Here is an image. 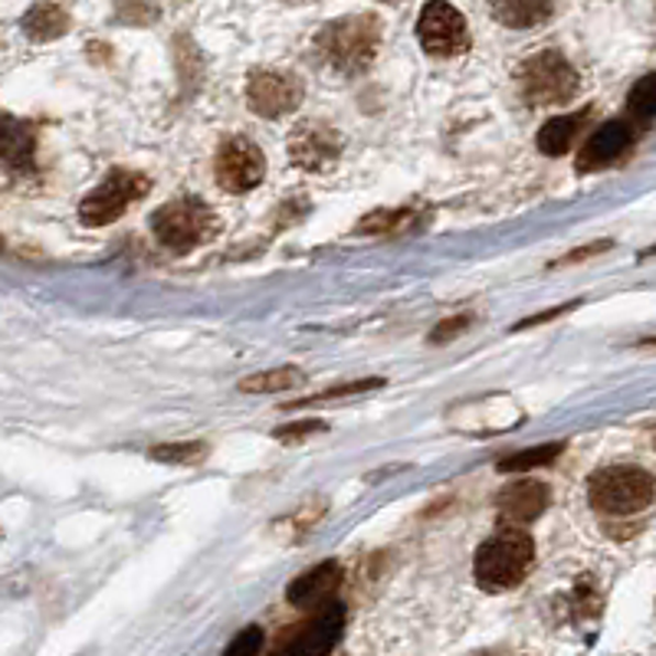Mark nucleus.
Masks as SVG:
<instances>
[{"label": "nucleus", "mask_w": 656, "mask_h": 656, "mask_svg": "<svg viewBox=\"0 0 656 656\" xmlns=\"http://www.w3.org/2000/svg\"><path fill=\"white\" fill-rule=\"evenodd\" d=\"M388 3H398V0H388Z\"/></svg>", "instance_id": "obj_31"}, {"label": "nucleus", "mask_w": 656, "mask_h": 656, "mask_svg": "<svg viewBox=\"0 0 656 656\" xmlns=\"http://www.w3.org/2000/svg\"><path fill=\"white\" fill-rule=\"evenodd\" d=\"M69 30V13L56 3H36L23 16V33L36 43H49Z\"/></svg>", "instance_id": "obj_18"}, {"label": "nucleus", "mask_w": 656, "mask_h": 656, "mask_svg": "<svg viewBox=\"0 0 656 656\" xmlns=\"http://www.w3.org/2000/svg\"><path fill=\"white\" fill-rule=\"evenodd\" d=\"M148 456L158 463H201L208 456V443H168L148 449Z\"/></svg>", "instance_id": "obj_22"}, {"label": "nucleus", "mask_w": 656, "mask_h": 656, "mask_svg": "<svg viewBox=\"0 0 656 656\" xmlns=\"http://www.w3.org/2000/svg\"><path fill=\"white\" fill-rule=\"evenodd\" d=\"M469 325H472V319H469V315H453V319H446V322H440L437 329H434V332H431V335H427V338H431V342H434V345H443V342H449V338H456V335H459V332H466V329H469Z\"/></svg>", "instance_id": "obj_27"}, {"label": "nucleus", "mask_w": 656, "mask_h": 656, "mask_svg": "<svg viewBox=\"0 0 656 656\" xmlns=\"http://www.w3.org/2000/svg\"><path fill=\"white\" fill-rule=\"evenodd\" d=\"M532 562H535L532 535L519 529H502L499 535L479 545L472 575H476V585L486 591H509L529 575Z\"/></svg>", "instance_id": "obj_2"}, {"label": "nucleus", "mask_w": 656, "mask_h": 656, "mask_svg": "<svg viewBox=\"0 0 656 656\" xmlns=\"http://www.w3.org/2000/svg\"><path fill=\"white\" fill-rule=\"evenodd\" d=\"M338 581H342V565H338V562H322V565L309 568L305 575H299V578L289 585L286 598H289L292 608L315 611V608H322V604L332 601Z\"/></svg>", "instance_id": "obj_14"}, {"label": "nucleus", "mask_w": 656, "mask_h": 656, "mask_svg": "<svg viewBox=\"0 0 656 656\" xmlns=\"http://www.w3.org/2000/svg\"><path fill=\"white\" fill-rule=\"evenodd\" d=\"M492 16L509 30H532L555 13V0H489Z\"/></svg>", "instance_id": "obj_16"}, {"label": "nucleus", "mask_w": 656, "mask_h": 656, "mask_svg": "<svg viewBox=\"0 0 656 656\" xmlns=\"http://www.w3.org/2000/svg\"><path fill=\"white\" fill-rule=\"evenodd\" d=\"M36 158V132L33 125L0 115V165L10 171H30Z\"/></svg>", "instance_id": "obj_15"}, {"label": "nucleus", "mask_w": 656, "mask_h": 656, "mask_svg": "<svg viewBox=\"0 0 656 656\" xmlns=\"http://www.w3.org/2000/svg\"><path fill=\"white\" fill-rule=\"evenodd\" d=\"M345 634V604L329 601L322 608L312 611L309 621H302L299 627H289L273 656H329Z\"/></svg>", "instance_id": "obj_6"}, {"label": "nucleus", "mask_w": 656, "mask_h": 656, "mask_svg": "<svg viewBox=\"0 0 656 656\" xmlns=\"http://www.w3.org/2000/svg\"><path fill=\"white\" fill-rule=\"evenodd\" d=\"M654 476L641 466H604L588 482V499L604 515H637L654 502Z\"/></svg>", "instance_id": "obj_3"}, {"label": "nucleus", "mask_w": 656, "mask_h": 656, "mask_svg": "<svg viewBox=\"0 0 656 656\" xmlns=\"http://www.w3.org/2000/svg\"><path fill=\"white\" fill-rule=\"evenodd\" d=\"M148 191V178L138 171H112L82 204H79V218L86 226H105L112 220H119L138 198H145Z\"/></svg>", "instance_id": "obj_7"}, {"label": "nucleus", "mask_w": 656, "mask_h": 656, "mask_svg": "<svg viewBox=\"0 0 656 656\" xmlns=\"http://www.w3.org/2000/svg\"><path fill=\"white\" fill-rule=\"evenodd\" d=\"M585 119H588V109H585V112H575V115H555V119H548V122L538 129V152L548 155V158L565 155V152L575 145V138H578Z\"/></svg>", "instance_id": "obj_17"}, {"label": "nucleus", "mask_w": 656, "mask_h": 656, "mask_svg": "<svg viewBox=\"0 0 656 656\" xmlns=\"http://www.w3.org/2000/svg\"><path fill=\"white\" fill-rule=\"evenodd\" d=\"M325 431V421H302V424H289V427H279L273 437L276 440H286V443H292V440H305L312 437V434H322Z\"/></svg>", "instance_id": "obj_28"}, {"label": "nucleus", "mask_w": 656, "mask_h": 656, "mask_svg": "<svg viewBox=\"0 0 656 656\" xmlns=\"http://www.w3.org/2000/svg\"><path fill=\"white\" fill-rule=\"evenodd\" d=\"M604 249H611V240H601V243H591V246H585V249L565 253V256H562V259H555L552 266H565V263H581V259H588V256H598V253H604Z\"/></svg>", "instance_id": "obj_29"}, {"label": "nucleus", "mask_w": 656, "mask_h": 656, "mask_svg": "<svg viewBox=\"0 0 656 656\" xmlns=\"http://www.w3.org/2000/svg\"><path fill=\"white\" fill-rule=\"evenodd\" d=\"M496 505H499V519L512 529L535 522L548 505V486L538 479H515L499 492Z\"/></svg>", "instance_id": "obj_12"}, {"label": "nucleus", "mask_w": 656, "mask_h": 656, "mask_svg": "<svg viewBox=\"0 0 656 656\" xmlns=\"http://www.w3.org/2000/svg\"><path fill=\"white\" fill-rule=\"evenodd\" d=\"M342 155V135L322 122H305L289 135V158L296 168L325 171Z\"/></svg>", "instance_id": "obj_11"}, {"label": "nucleus", "mask_w": 656, "mask_h": 656, "mask_svg": "<svg viewBox=\"0 0 656 656\" xmlns=\"http://www.w3.org/2000/svg\"><path fill=\"white\" fill-rule=\"evenodd\" d=\"M578 69L555 49L535 53L519 69V92L529 105H562L578 92Z\"/></svg>", "instance_id": "obj_4"}, {"label": "nucleus", "mask_w": 656, "mask_h": 656, "mask_svg": "<svg viewBox=\"0 0 656 656\" xmlns=\"http://www.w3.org/2000/svg\"><path fill=\"white\" fill-rule=\"evenodd\" d=\"M246 102L259 119H279L299 109L302 102V86L289 73L276 69H256L246 82Z\"/></svg>", "instance_id": "obj_10"}, {"label": "nucleus", "mask_w": 656, "mask_h": 656, "mask_svg": "<svg viewBox=\"0 0 656 656\" xmlns=\"http://www.w3.org/2000/svg\"><path fill=\"white\" fill-rule=\"evenodd\" d=\"M152 230L171 253H191L214 236L218 218L201 198H178L152 214Z\"/></svg>", "instance_id": "obj_5"}, {"label": "nucleus", "mask_w": 656, "mask_h": 656, "mask_svg": "<svg viewBox=\"0 0 656 656\" xmlns=\"http://www.w3.org/2000/svg\"><path fill=\"white\" fill-rule=\"evenodd\" d=\"M404 220H408V211H375V214H368V218L362 220L355 230L358 233H391Z\"/></svg>", "instance_id": "obj_26"}, {"label": "nucleus", "mask_w": 656, "mask_h": 656, "mask_svg": "<svg viewBox=\"0 0 656 656\" xmlns=\"http://www.w3.org/2000/svg\"><path fill=\"white\" fill-rule=\"evenodd\" d=\"M627 109H631V115H637V119H654L656 115V73L651 76H644L634 89H631V96H627Z\"/></svg>", "instance_id": "obj_23"}, {"label": "nucleus", "mask_w": 656, "mask_h": 656, "mask_svg": "<svg viewBox=\"0 0 656 656\" xmlns=\"http://www.w3.org/2000/svg\"><path fill=\"white\" fill-rule=\"evenodd\" d=\"M631 145H634V129H631V122H624V119L604 122V125L588 138V145L581 148V155H578V168H581V171L608 168V165H611V162H618Z\"/></svg>", "instance_id": "obj_13"}, {"label": "nucleus", "mask_w": 656, "mask_h": 656, "mask_svg": "<svg viewBox=\"0 0 656 656\" xmlns=\"http://www.w3.org/2000/svg\"><path fill=\"white\" fill-rule=\"evenodd\" d=\"M115 16L129 26H148L162 16V7L155 0H115Z\"/></svg>", "instance_id": "obj_21"}, {"label": "nucleus", "mask_w": 656, "mask_h": 656, "mask_svg": "<svg viewBox=\"0 0 656 656\" xmlns=\"http://www.w3.org/2000/svg\"><path fill=\"white\" fill-rule=\"evenodd\" d=\"M385 388V378H362V381H348V385H338V388H329L302 404H329V401H342V398H358V394H368V391H378Z\"/></svg>", "instance_id": "obj_24"}, {"label": "nucleus", "mask_w": 656, "mask_h": 656, "mask_svg": "<svg viewBox=\"0 0 656 656\" xmlns=\"http://www.w3.org/2000/svg\"><path fill=\"white\" fill-rule=\"evenodd\" d=\"M378 46H381V23H378L375 13L332 20L315 36L319 56L345 76L368 69L378 56Z\"/></svg>", "instance_id": "obj_1"}, {"label": "nucleus", "mask_w": 656, "mask_h": 656, "mask_svg": "<svg viewBox=\"0 0 656 656\" xmlns=\"http://www.w3.org/2000/svg\"><path fill=\"white\" fill-rule=\"evenodd\" d=\"M562 449H565V443L532 446V449H522V453H512V456L499 459V469H502V472H525V469H535V466H548V463L558 459Z\"/></svg>", "instance_id": "obj_20"}, {"label": "nucleus", "mask_w": 656, "mask_h": 656, "mask_svg": "<svg viewBox=\"0 0 656 656\" xmlns=\"http://www.w3.org/2000/svg\"><path fill=\"white\" fill-rule=\"evenodd\" d=\"M289 3H296V0H289Z\"/></svg>", "instance_id": "obj_32"}, {"label": "nucleus", "mask_w": 656, "mask_h": 656, "mask_svg": "<svg viewBox=\"0 0 656 656\" xmlns=\"http://www.w3.org/2000/svg\"><path fill=\"white\" fill-rule=\"evenodd\" d=\"M418 40H421L424 53H431L437 59H453L469 49L466 16L446 0H431L418 16Z\"/></svg>", "instance_id": "obj_8"}, {"label": "nucleus", "mask_w": 656, "mask_h": 656, "mask_svg": "<svg viewBox=\"0 0 656 656\" xmlns=\"http://www.w3.org/2000/svg\"><path fill=\"white\" fill-rule=\"evenodd\" d=\"M305 381V375L299 368H273V371H259L253 378L240 381L243 394H279V391H292Z\"/></svg>", "instance_id": "obj_19"}, {"label": "nucleus", "mask_w": 656, "mask_h": 656, "mask_svg": "<svg viewBox=\"0 0 656 656\" xmlns=\"http://www.w3.org/2000/svg\"><path fill=\"white\" fill-rule=\"evenodd\" d=\"M214 178L223 191L246 194L266 178V158L249 138H226L214 158Z\"/></svg>", "instance_id": "obj_9"}, {"label": "nucleus", "mask_w": 656, "mask_h": 656, "mask_svg": "<svg viewBox=\"0 0 656 656\" xmlns=\"http://www.w3.org/2000/svg\"><path fill=\"white\" fill-rule=\"evenodd\" d=\"M581 302H568V305H555V309H548V312H542V315H532V319H525V322H519L515 329H532V325H542V322H552V319H558V315H568L571 309H578Z\"/></svg>", "instance_id": "obj_30"}, {"label": "nucleus", "mask_w": 656, "mask_h": 656, "mask_svg": "<svg viewBox=\"0 0 656 656\" xmlns=\"http://www.w3.org/2000/svg\"><path fill=\"white\" fill-rule=\"evenodd\" d=\"M259 651H263V631L259 627H246V631H240L230 641V647L220 656H259Z\"/></svg>", "instance_id": "obj_25"}]
</instances>
